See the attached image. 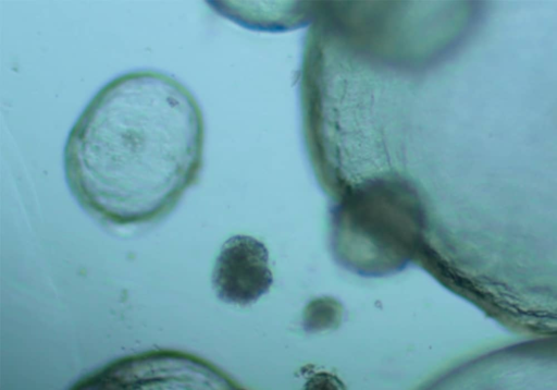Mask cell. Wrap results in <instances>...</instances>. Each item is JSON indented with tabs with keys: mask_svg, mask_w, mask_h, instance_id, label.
I'll return each mask as SVG.
<instances>
[{
	"mask_svg": "<svg viewBox=\"0 0 557 390\" xmlns=\"http://www.w3.org/2000/svg\"><path fill=\"white\" fill-rule=\"evenodd\" d=\"M203 144L201 109L183 84L157 71L128 72L106 84L71 129L65 180L98 220L149 223L196 184Z\"/></svg>",
	"mask_w": 557,
	"mask_h": 390,
	"instance_id": "6da1fadb",
	"label": "cell"
},
{
	"mask_svg": "<svg viewBox=\"0 0 557 390\" xmlns=\"http://www.w3.org/2000/svg\"><path fill=\"white\" fill-rule=\"evenodd\" d=\"M211 282L216 297L226 304L245 307L256 303L273 283L265 245L249 235L227 239L215 259Z\"/></svg>",
	"mask_w": 557,
	"mask_h": 390,
	"instance_id": "277c9868",
	"label": "cell"
},
{
	"mask_svg": "<svg viewBox=\"0 0 557 390\" xmlns=\"http://www.w3.org/2000/svg\"><path fill=\"white\" fill-rule=\"evenodd\" d=\"M423 221L416 191L407 181L368 179L349 188L334 207L333 246L358 272H392L418 249Z\"/></svg>",
	"mask_w": 557,
	"mask_h": 390,
	"instance_id": "7a4b0ae2",
	"label": "cell"
},
{
	"mask_svg": "<svg viewBox=\"0 0 557 390\" xmlns=\"http://www.w3.org/2000/svg\"><path fill=\"white\" fill-rule=\"evenodd\" d=\"M233 386L212 364L180 351H149L116 359L74 389H219Z\"/></svg>",
	"mask_w": 557,
	"mask_h": 390,
	"instance_id": "3957f363",
	"label": "cell"
}]
</instances>
